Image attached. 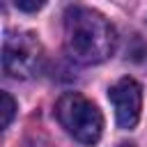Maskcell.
Wrapping results in <instances>:
<instances>
[{
  "instance_id": "277c9868",
  "label": "cell",
  "mask_w": 147,
  "mask_h": 147,
  "mask_svg": "<svg viewBox=\"0 0 147 147\" xmlns=\"http://www.w3.org/2000/svg\"><path fill=\"white\" fill-rule=\"evenodd\" d=\"M108 99L115 108V117H117V124L122 129H131L138 124L140 110H142V90L133 78H129V76L119 78L110 87Z\"/></svg>"
},
{
  "instance_id": "52a82bcc",
  "label": "cell",
  "mask_w": 147,
  "mask_h": 147,
  "mask_svg": "<svg viewBox=\"0 0 147 147\" xmlns=\"http://www.w3.org/2000/svg\"><path fill=\"white\" fill-rule=\"evenodd\" d=\"M119 147H133V145H129V142H124V145H119Z\"/></svg>"
},
{
  "instance_id": "8992f818",
  "label": "cell",
  "mask_w": 147,
  "mask_h": 147,
  "mask_svg": "<svg viewBox=\"0 0 147 147\" xmlns=\"http://www.w3.org/2000/svg\"><path fill=\"white\" fill-rule=\"evenodd\" d=\"M44 7V0H16V9L21 11H37Z\"/></svg>"
},
{
  "instance_id": "3957f363",
  "label": "cell",
  "mask_w": 147,
  "mask_h": 147,
  "mask_svg": "<svg viewBox=\"0 0 147 147\" xmlns=\"http://www.w3.org/2000/svg\"><path fill=\"white\" fill-rule=\"evenodd\" d=\"M41 46L32 32H7L2 41V69L7 76L28 78L39 69Z\"/></svg>"
},
{
  "instance_id": "5b68a950",
  "label": "cell",
  "mask_w": 147,
  "mask_h": 147,
  "mask_svg": "<svg viewBox=\"0 0 147 147\" xmlns=\"http://www.w3.org/2000/svg\"><path fill=\"white\" fill-rule=\"evenodd\" d=\"M0 99H2V122H0V126L2 129H7L9 124H11V119H14V113H16V101L11 99V94L9 92H2L0 94Z\"/></svg>"
},
{
  "instance_id": "7a4b0ae2",
  "label": "cell",
  "mask_w": 147,
  "mask_h": 147,
  "mask_svg": "<svg viewBox=\"0 0 147 147\" xmlns=\"http://www.w3.org/2000/svg\"><path fill=\"white\" fill-rule=\"evenodd\" d=\"M55 115H57V122L67 129V133L74 136L78 142L83 145L99 142L103 131V117H101V110L83 94L78 92L62 94L55 103Z\"/></svg>"
},
{
  "instance_id": "6da1fadb",
  "label": "cell",
  "mask_w": 147,
  "mask_h": 147,
  "mask_svg": "<svg viewBox=\"0 0 147 147\" xmlns=\"http://www.w3.org/2000/svg\"><path fill=\"white\" fill-rule=\"evenodd\" d=\"M67 48L83 64H99L115 53L117 34L108 18L87 7H69L64 14Z\"/></svg>"
}]
</instances>
